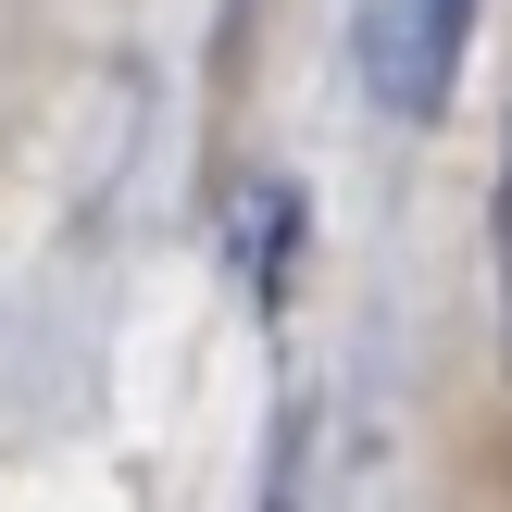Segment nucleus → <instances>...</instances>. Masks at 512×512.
I'll return each mask as SVG.
<instances>
[{
	"label": "nucleus",
	"instance_id": "1",
	"mask_svg": "<svg viewBox=\"0 0 512 512\" xmlns=\"http://www.w3.org/2000/svg\"><path fill=\"white\" fill-rule=\"evenodd\" d=\"M475 13L488 0H363V25H350L363 100L388 125H438L450 88H463V63H475Z\"/></svg>",
	"mask_w": 512,
	"mask_h": 512
},
{
	"label": "nucleus",
	"instance_id": "2",
	"mask_svg": "<svg viewBox=\"0 0 512 512\" xmlns=\"http://www.w3.org/2000/svg\"><path fill=\"white\" fill-rule=\"evenodd\" d=\"M225 263L250 275V300H288V263H300V188L288 175H238V200H225Z\"/></svg>",
	"mask_w": 512,
	"mask_h": 512
},
{
	"label": "nucleus",
	"instance_id": "3",
	"mask_svg": "<svg viewBox=\"0 0 512 512\" xmlns=\"http://www.w3.org/2000/svg\"><path fill=\"white\" fill-rule=\"evenodd\" d=\"M263 512H313V450H300V425L275 438V475H263Z\"/></svg>",
	"mask_w": 512,
	"mask_h": 512
},
{
	"label": "nucleus",
	"instance_id": "4",
	"mask_svg": "<svg viewBox=\"0 0 512 512\" xmlns=\"http://www.w3.org/2000/svg\"><path fill=\"white\" fill-rule=\"evenodd\" d=\"M488 263H500V338H512V163H500V200H488Z\"/></svg>",
	"mask_w": 512,
	"mask_h": 512
}]
</instances>
